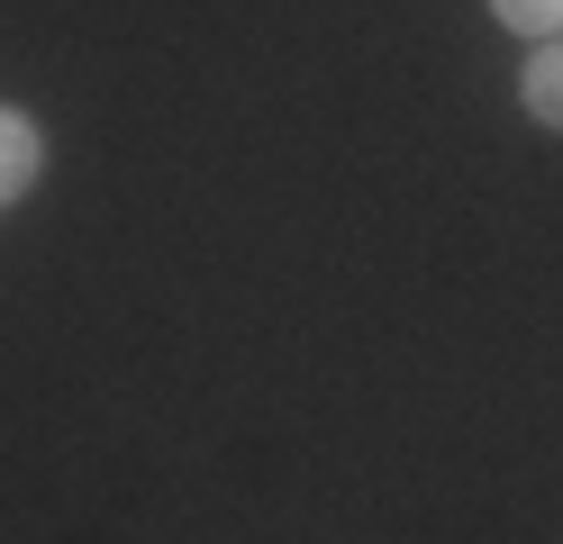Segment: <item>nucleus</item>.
Listing matches in <instances>:
<instances>
[{"label": "nucleus", "instance_id": "obj_1", "mask_svg": "<svg viewBox=\"0 0 563 544\" xmlns=\"http://www.w3.org/2000/svg\"><path fill=\"white\" fill-rule=\"evenodd\" d=\"M27 181H37V127L19 109H0V209L27 200Z\"/></svg>", "mask_w": 563, "mask_h": 544}, {"label": "nucleus", "instance_id": "obj_2", "mask_svg": "<svg viewBox=\"0 0 563 544\" xmlns=\"http://www.w3.org/2000/svg\"><path fill=\"white\" fill-rule=\"evenodd\" d=\"M518 100H527V119L563 127V46H554V36H545L537 55H527V82H518Z\"/></svg>", "mask_w": 563, "mask_h": 544}, {"label": "nucleus", "instance_id": "obj_3", "mask_svg": "<svg viewBox=\"0 0 563 544\" xmlns=\"http://www.w3.org/2000/svg\"><path fill=\"white\" fill-rule=\"evenodd\" d=\"M490 10H500V27H518V36H537V46H545V36L563 27V0H490Z\"/></svg>", "mask_w": 563, "mask_h": 544}]
</instances>
